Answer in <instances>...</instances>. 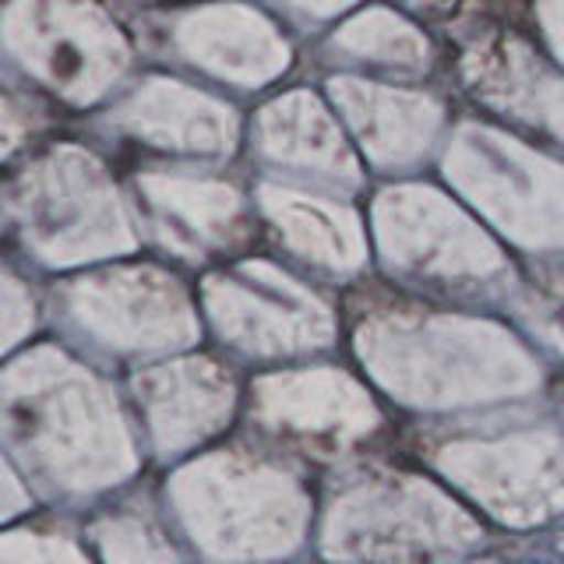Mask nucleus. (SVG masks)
Returning <instances> with one entry per match:
<instances>
[{
	"instance_id": "20e7f679",
	"label": "nucleus",
	"mask_w": 564,
	"mask_h": 564,
	"mask_svg": "<svg viewBox=\"0 0 564 564\" xmlns=\"http://www.w3.org/2000/svg\"><path fill=\"white\" fill-rule=\"evenodd\" d=\"M332 88L364 145L378 159H410L427 145L437 123V110L427 99L370 88L360 82H335Z\"/></svg>"
},
{
	"instance_id": "f257e3e1",
	"label": "nucleus",
	"mask_w": 564,
	"mask_h": 564,
	"mask_svg": "<svg viewBox=\"0 0 564 564\" xmlns=\"http://www.w3.org/2000/svg\"><path fill=\"white\" fill-rule=\"evenodd\" d=\"M8 40L22 57L70 96H96L123 64L117 29L78 0H18Z\"/></svg>"
},
{
	"instance_id": "0eeeda50",
	"label": "nucleus",
	"mask_w": 564,
	"mask_h": 564,
	"mask_svg": "<svg viewBox=\"0 0 564 564\" xmlns=\"http://www.w3.org/2000/svg\"><path fill=\"white\" fill-rule=\"evenodd\" d=\"M543 113L546 120L554 123L557 134H564V88L554 85V82H546V93H543Z\"/></svg>"
},
{
	"instance_id": "6e6552de",
	"label": "nucleus",
	"mask_w": 564,
	"mask_h": 564,
	"mask_svg": "<svg viewBox=\"0 0 564 564\" xmlns=\"http://www.w3.org/2000/svg\"><path fill=\"white\" fill-rule=\"evenodd\" d=\"M546 25H551V32H554L557 50L564 53V0H557V4H546Z\"/></svg>"
},
{
	"instance_id": "39448f33",
	"label": "nucleus",
	"mask_w": 564,
	"mask_h": 564,
	"mask_svg": "<svg viewBox=\"0 0 564 564\" xmlns=\"http://www.w3.org/2000/svg\"><path fill=\"white\" fill-rule=\"evenodd\" d=\"M264 145L279 159H296V163H343L346 149L335 131L328 113L317 106V99L296 93L272 102L261 117Z\"/></svg>"
},
{
	"instance_id": "423d86ee",
	"label": "nucleus",
	"mask_w": 564,
	"mask_h": 564,
	"mask_svg": "<svg viewBox=\"0 0 564 564\" xmlns=\"http://www.w3.org/2000/svg\"><path fill=\"white\" fill-rule=\"evenodd\" d=\"M339 43L352 53H360V57L399 61V64H416L427 53L420 32L388 11H367L360 18H352L339 32Z\"/></svg>"
},
{
	"instance_id": "1a4fd4ad",
	"label": "nucleus",
	"mask_w": 564,
	"mask_h": 564,
	"mask_svg": "<svg viewBox=\"0 0 564 564\" xmlns=\"http://www.w3.org/2000/svg\"><path fill=\"white\" fill-rule=\"evenodd\" d=\"M296 4H304L307 11H335V8H343V4H349V0H296Z\"/></svg>"
},
{
	"instance_id": "7ed1b4c3",
	"label": "nucleus",
	"mask_w": 564,
	"mask_h": 564,
	"mask_svg": "<svg viewBox=\"0 0 564 564\" xmlns=\"http://www.w3.org/2000/svg\"><path fill=\"white\" fill-rule=\"evenodd\" d=\"M123 117L138 134L187 152H223L234 141V117L223 106L166 82L138 93Z\"/></svg>"
},
{
	"instance_id": "f03ea898",
	"label": "nucleus",
	"mask_w": 564,
	"mask_h": 564,
	"mask_svg": "<svg viewBox=\"0 0 564 564\" xmlns=\"http://www.w3.org/2000/svg\"><path fill=\"white\" fill-rule=\"evenodd\" d=\"M181 46L208 70L237 82H269L286 67V46L247 8H208L184 18Z\"/></svg>"
}]
</instances>
